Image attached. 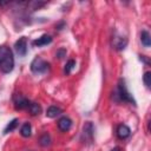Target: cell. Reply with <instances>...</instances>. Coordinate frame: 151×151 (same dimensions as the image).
I'll use <instances>...</instances> for the list:
<instances>
[{
    "label": "cell",
    "instance_id": "ffe728a7",
    "mask_svg": "<svg viewBox=\"0 0 151 151\" xmlns=\"http://www.w3.org/2000/svg\"><path fill=\"white\" fill-rule=\"evenodd\" d=\"M139 60H140V61H143V63H145L146 65H149V64H150L149 59H146V57H145V55H139Z\"/></svg>",
    "mask_w": 151,
    "mask_h": 151
},
{
    "label": "cell",
    "instance_id": "ac0fdd59",
    "mask_svg": "<svg viewBox=\"0 0 151 151\" xmlns=\"http://www.w3.org/2000/svg\"><path fill=\"white\" fill-rule=\"evenodd\" d=\"M143 81H144L145 86H146L147 88H150V86H151V72H150V71H146V72L144 73V76H143Z\"/></svg>",
    "mask_w": 151,
    "mask_h": 151
},
{
    "label": "cell",
    "instance_id": "44dd1931",
    "mask_svg": "<svg viewBox=\"0 0 151 151\" xmlns=\"http://www.w3.org/2000/svg\"><path fill=\"white\" fill-rule=\"evenodd\" d=\"M64 26H65V22H64V21H61L60 24H58V25H57V28H58V29H63V27H64Z\"/></svg>",
    "mask_w": 151,
    "mask_h": 151
},
{
    "label": "cell",
    "instance_id": "6da1fadb",
    "mask_svg": "<svg viewBox=\"0 0 151 151\" xmlns=\"http://www.w3.org/2000/svg\"><path fill=\"white\" fill-rule=\"evenodd\" d=\"M14 68V57L12 50L6 46H0V71L2 73H9Z\"/></svg>",
    "mask_w": 151,
    "mask_h": 151
},
{
    "label": "cell",
    "instance_id": "e0dca14e",
    "mask_svg": "<svg viewBox=\"0 0 151 151\" xmlns=\"http://www.w3.org/2000/svg\"><path fill=\"white\" fill-rule=\"evenodd\" d=\"M74 66H76V61H74L73 59H70V60L66 63V65H65L64 73H65V74H70V73H71V71L74 68Z\"/></svg>",
    "mask_w": 151,
    "mask_h": 151
},
{
    "label": "cell",
    "instance_id": "3957f363",
    "mask_svg": "<svg viewBox=\"0 0 151 151\" xmlns=\"http://www.w3.org/2000/svg\"><path fill=\"white\" fill-rule=\"evenodd\" d=\"M48 70H50V64L46 60H44L41 57H35L31 63V71L33 73L42 74L48 72Z\"/></svg>",
    "mask_w": 151,
    "mask_h": 151
},
{
    "label": "cell",
    "instance_id": "8fae6325",
    "mask_svg": "<svg viewBox=\"0 0 151 151\" xmlns=\"http://www.w3.org/2000/svg\"><path fill=\"white\" fill-rule=\"evenodd\" d=\"M27 110L29 111L31 116H39L41 113V106H40V104L34 103V101H31V104H29V106H28Z\"/></svg>",
    "mask_w": 151,
    "mask_h": 151
},
{
    "label": "cell",
    "instance_id": "d6986e66",
    "mask_svg": "<svg viewBox=\"0 0 151 151\" xmlns=\"http://www.w3.org/2000/svg\"><path fill=\"white\" fill-rule=\"evenodd\" d=\"M65 54H66V50H65V48H60L59 51H57V57H58L59 59L64 58V57H65Z\"/></svg>",
    "mask_w": 151,
    "mask_h": 151
},
{
    "label": "cell",
    "instance_id": "30bf717a",
    "mask_svg": "<svg viewBox=\"0 0 151 151\" xmlns=\"http://www.w3.org/2000/svg\"><path fill=\"white\" fill-rule=\"evenodd\" d=\"M61 113H63V110L59 106H55V105H51L46 111V116L48 118H55Z\"/></svg>",
    "mask_w": 151,
    "mask_h": 151
},
{
    "label": "cell",
    "instance_id": "7a4b0ae2",
    "mask_svg": "<svg viewBox=\"0 0 151 151\" xmlns=\"http://www.w3.org/2000/svg\"><path fill=\"white\" fill-rule=\"evenodd\" d=\"M113 94H114V98H116L117 101L130 103V104H132V105H136V100L133 99V97H132V96L130 94V92L127 91L124 79H119L117 90L113 92Z\"/></svg>",
    "mask_w": 151,
    "mask_h": 151
},
{
    "label": "cell",
    "instance_id": "52a82bcc",
    "mask_svg": "<svg viewBox=\"0 0 151 151\" xmlns=\"http://www.w3.org/2000/svg\"><path fill=\"white\" fill-rule=\"evenodd\" d=\"M117 137L119 138V139H125V138H127L129 136H130V133H131V130H130V127L127 126V125H125V124H120V125H118L117 126Z\"/></svg>",
    "mask_w": 151,
    "mask_h": 151
},
{
    "label": "cell",
    "instance_id": "9c48e42d",
    "mask_svg": "<svg viewBox=\"0 0 151 151\" xmlns=\"http://www.w3.org/2000/svg\"><path fill=\"white\" fill-rule=\"evenodd\" d=\"M52 42V37L51 35H48V34H44V35H41L40 38H38V39H35V40H33V45L34 46H38V47H40V46H45V45H48V44H51Z\"/></svg>",
    "mask_w": 151,
    "mask_h": 151
},
{
    "label": "cell",
    "instance_id": "277c9868",
    "mask_svg": "<svg viewBox=\"0 0 151 151\" xmlns=\"http://www.w3.org/2000/svg\"><path fill=\"white\" fill-rule=\"evenodd\" d=\"M13 101H14V107L17 110H27L29 104H31V101L26 97H24L22 94L14 96L13 97Z\"/></svg>",
    "mask_w": 151,
    "mask_h": 151
},
{
    "label": "cell",
    "instance_id": "9a60e30c",
    "mask_svg": "<svg viewBox=\"0 0 151 151\" xmlns=\"http://www.w3.org/2000/svg\"><path fill=\"white\" fill-rule=\"evenodd\" d=\"M39 144L41 145V146H48L50 144H51V137H50V134L48 133H42L40 137H39Z\"/></svg>",
    "mask_w": 151,
    "mask_h": 151
},
{
    "label": "cell",
    "instance_id": "2e32d148",
    "mask_svg": "<svg viewBox=\"0 0 151 151\" xmlns=\"http://www.w3.org/2000/svg\"><path fill=\"white\" fill-rule=\"evenodd\" d=\"M17 126H18V119L14 118L13 120H11V122L6 125V127H5V130H4V133L6 134V133H8V132H12Z\"/></svg>",
    "mask_w": 151,
    "mask_h": 151
},
{
    "label": "cell",
    "instance_id": "7402d4cb",
    "mask_svg": "<svg viewBox=\"0 0 151 151\" xmlns=\"http://www.w3.org/2000/svg\"><path fill=\"white\" fill-rule=\"evenodd\" d=\"M110 151H120V149H119V147H113V149H111Z\"/></svg>",
    "mask_w": 151,
    "mask_h": 151
},
{
    "label": "cell",
    "instance_id": "7c38bea8",
    "mask_svg": "<svg viewBox=\"0 0 151 151\" xmlns=\"http://www.w3.org/2000/svg\"><path fill=\"white\" fill-rule=\"evenodd\" d=\"M114 42H113V46L117 48V50H124L126 44H127V40L124 38V37H117L114 38Z\"/></svg>",
    "mask_w": 151,
    "mask_h": 151
},
{
    "label": "cell",
    "instance_id": "5b68a950",
    "mask_svg": "<svg viewBox=\"0 0 151 151\" xmlns=\"http://www.w3.org/2000/svg\"><path fill=\"white\" fill-rule=\"evenodd\" d=\"M14 48L17 51V53L20 57H25L27 53V38L26 37H21L19 38L15 44H14Z\"/></svg>",
    "mask_w": 151,
    "mask_h": 151
},
{
    "label": "cell",
    "instance_id": "4fadbf2b",
    "mask_svg": "<svg viewBox=\"0 0 151 151\" xmlns=\"http://www.w3.org/2000/svg\"><path fill=\"white\" fill-rule=\"evenodd\" d=\"M140 41L145 47H150L151 45V38H150V33L147 31H142L140 33Z\"/></svg>",
    "mask_w": 151,
    "mask_h": 151
},
{
    "label": "cell",
    "instance_id": "8992f818",
    "mask_svg": "<svg viewBox=\"0 0 151 151\" xmlns=\"http://www.w3.org/2000/svg\"><path fill=\"white\" fill-rule=\"evenodd\" d=\"M83 140L92 143L93 140V125L91 122H87L83 127Z\"/></svg>",
    "mask_w": 151,
    "mask_h": 151
},
{
    "label": "cell",
    "instance_id": "5bb4252c",
    "mask_svg": "<svg viewBox=\"0 0 151 151\" xmlns=\"http://www.w3.org/2000/svg\"><path fill=\"white\" fill-rule=\"evenodd\" d=\"M20 133H21V136L25 137V138L29 137L31 133H32V126H31V124H29V123H25V124L21 126V129H20Z\"/></svg>",
    "mask_w": 151,
    "mask_h": 151
},
{
    "label": "cell",
    "instance_id": "ba28073f",
    "mask_svg": "<svg viewBox=\"0 0 151 151\" xmlns=\"http://www.w3.org/2000/svg\"><path fill=\"white\" fill-rule=\"evenodd\" d=\"M71 126H72V120L68 118V117H61L59 120H58V127H59V130L60 131H63V132H66V131H68L70 129H71Z\"/></svg>",
    "mask_w": 151,
    "mask_h": 151
}]
</instances>
